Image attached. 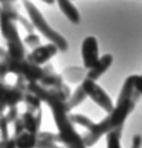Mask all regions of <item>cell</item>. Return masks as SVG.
<instances>
[{"label": "cell", "mask_w": 142, "mask_h": 148, "mask_svg": "<svg viewBox=\"0 0 142 148\" xmlns=\"http://www.w3.org/2000/svg\"><path fill=\"white\" fill-rule=\"evenodd\" d=\"M139 96H141V93L134 89L132 76H128V78L124 81V86H122L121 92H119V96H118L116 104H115L113 112L108 113L104 119L99 121V122H95L83 136V140H84L86 147H93L102 136H106L108 133V131H112L118 127H122L124 122L127 121V118L134 110Z\"/></svg>", "instance_id": "6da1fadb"}, {"label": "cell", "mask_w": 142, "mask_h": 148, "mask_svg": "<svg viewBox=\"0 0 142 148\" xmlns=\"http://www.w3.org/2000/svg\"><path fill=\"white\" fill-rule=\"evenodd\" d=\"M23 6L26 9V12H28V17H29V21L32 23V26H34L43 37H46L49 43H54L55 46H58V49L61 52H66L67 47H69L67 40L61 34H58L55 29L51 28V25H49L46 21V18L43 17L41 11L38 9L31 0H23Z\"/></svg>", "instance_id": "7a4b0ae2"}, {"label": "cell", "mask_w": 142, "mask_h": 148, "mask_svg": "<svg viewBox=\"0 0 142 148\" xmlns=\"http://www.w3.org/2000/svg\"><path fill=\"white\" fill-rule=\"evenodd\" d=\"M2 35L6 41V55L9 60L14 61H21L26 60L28 53L25 51V41L19 35V29L15 25V20L8 17L6 14L2 12Z\"/></svg>", "instance_id": "3957f363"}, {"label": "cell", "mask_w": 142, "mask_h": 148, "mask_svg": "<svg viewBox=\"0 0 142 148\" xmlns=\"http://www.w3.org/2000/svg\"><path fill=\"white\" fill-rule=\"evenodd\" d=\"M80 86L83 87V90L86 92L87 98H90V99L93 101L95 104H98L102 110H106L107 113H112L113 112V108H115L113 101L110 99V96H108L107 93L104 92V89H101L99 84H98L96 81L90 79V78H86Z\"/></svg>", "instance_id": "277c9868"}, {"label": "cell", "mask_w": 142, "mask_h": 148, "mask_svg": "<svg viewBox=\"0 0 142 148\" xmlns=\"http://www.w3.org/2000/svg\"><path fill=\"white\" fill-rule=\"evenodd\" d=\"M81 58H83V67L87 69V72L92 70L99 63V45L95 37H86L81 43Z\"/></svg>", "instance_id": "5b68a950"}, {"label": "cell", "mask_w": 142, "mask_h": 148, "mask_svg": "<svg viewBox=\"0 0 142 148\" xmlns=\"http://www.w3.org/2000/svg\"><path fill=\"white\" fill-rule=\"evenodd\" d=\"M58 52H60L58 46H55L54 43H46V45H40L35 49H32L26 58H28V61H31L32 64L41 66L43 67V66H45L49 60H52Z\"/></svg>", "instance_id": "8992f818"}, {"label": "cell", "mask_w": 142, "mask_h": 148, "mask_svg": "<svg viewBox=\"0 0 142 148\" xmlns=\"http://www.w3.org/2000/svg\"><path fill=\"white\" fill-rule=\"evenodd\" d=\"M28 90H23L17 86H8L3 81V112L11 107H17V104L25 102Z\"/></svg>", "instance_id": "52a82bcc"}, {"label": "cell", "mask_w": 142, "mask_h": 148, "mask_svg": "<svg viewBox=\"0 0 142 148\" xmlns=\"http://www.w3.org/2000/svg\"><path fill=\"white\" fill-rule=\"evenodd\" d=\"M21 121H23L25 125V131H29V133H40V122H41V112H38L37 114L28 112L26 110L25 113L20 114Z\"/></svg>", "instance_id": "ba28073f"}, {"label": "cell", "mask_w": 142, "mask_h": 148, "mask_svg": "<svg viewBox=\"0 0 142 148\" xmlns=\"http://www.w3.org/2000/svg\"><path fill=\"white\" fill-rule=\"evenodd\" d=\"M112 64H113V57L110 55V53L102 55L101 60H99V63H98L92 70H89V72H87V78H90V79H93V81H98L102 75L107 72V69L110 67Z\"/></svg>", "instance_id": "9c48e42d"}, {"label": "cell", "mask_w": 142, "mask_h": 148, "mask_svg": "<svg viewBox=\"0 0 142 148\" xmlns=\"http://www.w3.org/2000/svg\"><path fill=\"white\" fill-rule=\"evenodd\" d=\"M58 8L61 9V12L67 17V20L73 25H78L81 21V15L80 11L76 9V6L72 3V0H57Z\"/></svg>", "instance_id": "30bf717a"}, {"label": "cell", "mask_w": 142, "mask_h": 148, "mask_svg": "<svg viewBox=\"0 0 142 148\" xmlns=\"http://www.w3.org/2000/svg\"><path fill=\"white\" fill-rule=\"evenodd\" d=\"M63 78L67 83L73 84H81L87 78V69L86 67H76V66H70L63 70Z\"/></svg>", "instance_id": "8fae6325"}, {"label": "cell", "mask_w": 142, "mask_h": 148, "mask_svg": "<svg viewBox=\"0 0 142 148\" xmlns=\"http://www.w3.org/2000/svg\"><path fill=\"white\" fill-rule=\"evenodd\" d=\"M15 145L17 148H37L38 144V133H29V131H23L21 134L14 136Z\"/></svg>", "instance_id": "7c38bea8"}, {"label": "cell", "mask_w": 142, "mask_h": 148, "mask_svg": "<svg viewBox=\"0 0 142 148\" xmlns=\"http://www.w3.org/2000/svg\"><path fill=\"white\" fill-rule=\"evenodd\" d=\"M121 136H122V127H118L106 134V145L107 148H122L121 147Z\"/></svg>", "instance_id": "4fadbf2b"}, {"label": "cell", "mask_w": 142, "mask_h": 148, "mask_svg": "<svg viewBox=\"0 0 142 148\" xmlns=\"http://www.w3.org/2000/svg\"><path fill=\"white\" fill-rule=\"evenodd\" d=\"M86 98H87L86 92L83 90V87H81V86H78V87H76V90L72 93V96H70L69 101H67V108H69V112L73 110L75 107H78L80 104L86 99Z\"/></svg>", "instance_id": "5bb4252c"}, {"label": "cell", "mask_w": 142, "mask_h": 148, "mask_svg": "<svg viewBox=\"0 0 142 148\" xmlns=\"http://www.w3.org/2000/svg\"><path fill=\"white\" fill-rule=\"evenodd\" d=\"M41 99L38 96H35L34 93H26V98H25V106H26V110L32 112V113H38L41 112Z\"/></svg>", "instance_id": "9a60e30c"}, {"label": "cell", "mask_w": 142, "mask_h": 148, "mask_svg": "<svg viewBox=\"0 0 142 148\" xmlns=\"http://www.w3.org/2000/svg\"><path fill=\"white\" fill-rule=\"evenodd\" d=\"M70 121H72L73 124L83 125V127H84L86 130H89V128L92 127V125L95 124L93 121H90L89 118H86V116H83V114H72V116H70Z\"/></svg>", "instance_id": "2e32d148"}, {"label": "cell", "mask_w": 142, "mask_h": 148, "mask_svg": "<svg viewBox=\"0 0 142 148\" xmlns=\"http://www.w3.org/2000/svg\"><path fill=\"white\" fill-rule=\"evenodd\" d=\"M25 45L26 46H29L31 49H35L37 46H40V38H38V35L37 34H34V32H32V34H28L25 37Z\"/></svg>", "instance_id": "e0dca14e"}, {"label": "cell", "mask_w": 142, "mask_h": 148, "mask_svg": "<svg viewBox=\"0 0 142 148\" xmlns=\"http://www.w3.org/2000/svg\"><path fill=\"white\" fill-rule=\"evenodd\" d=\"M132 79H133L134 89L138 90L142 96V75H132Z\"/></svg>", "instance_id": "ac0fdd59"}, {"label": "cell", "mask_w": 142, "mask_h": 148, "mask_svg": "<svg viewBox=\"0 0 142 148\" xmlns=\"http://www.w3.org/2000/svg\"><path fill=\"white\" fill-rule=\"evenodd\" d=\"M0 148H17V145H15V139L11 138V139L5 140V142H0Z\"/></svg>", "instance_id": "d6986e66"}, {"label": "cell", "mask_w": 142, "mask_h": 148, "mask_svg": "<svg viewBox=\"0 0 142 148\" xmlns=\"http://www.w3.org/2000/svg\"><path fill=\"white\" fill-rule=\"evenodd\" d=\"M141 147H142V138L139 134H136L134 138L132 139V147L130 148H141Z\"/></svg>", "instance_id": "ffe728a7"}, {"label": "cell", "mask_w": 142, "mask_h": 148, "mask_svg": "<svg viewBox=\"0 0 142 148\" xmlns=\"http://www.w3.org/2000/svg\"><path fill=\"white\" fill-rule=\"evenodd\" d=\"M40 2H43V3H47V5H54L57 2V0H40Z\"/></svg>", "instance_id": "44dd1931"}, {"label": "cell", "mask_w": 142, "mask_h": 148, "mask_svg": "<svg viewBox=\"0 0 142 148\" xmlns=\"http://www.w3.org/2000/svg\"><path fill=\"white\" fill-rule=\"evenodd\" d=\"M141 75H142V73H141Z\"/></svg>", "instance_id": "7402d4cb"}]
</instances>
